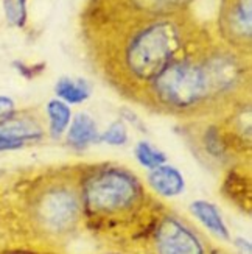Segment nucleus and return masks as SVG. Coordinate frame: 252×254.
<instances>
[{
    "instance_id": "nucleus-6",
    "label": "nucleus",
    "mask_w": 252,
    "mask_h": 254,
    "mask_svg": "<svg viewBox=\"0 0 252 254\" xmlns=\"http://www.w3.org/2000/svg\"><path fill=\"white\" fill-rule=\"evenodd\" d=\"M195 0H89L81 14L83 33L100 31L140 19L189 13Z\"/></svg>"
},
{
    "instance_id": "nucleus-13",
    "label": "nucleus",
    "mask_w": 252,
    "mask_h": 254,
    "mask_svg": "<svg viewBox=\"0 0 252 254\" xmlns=\"http://www.w3.org/2000/svg\"><path fill=\"white\" fill-rule=\"evenodd\" d=\"M72 122V109L67 103L59 98H53L46 106V124H47V136L59 140Z\"/></svg>"
},
{
    "instance_id": "nucleus-20",
    "label": "nucleus",
    "mask_w": 252,
    "mask_h": 254,
    "mask_svg": "<svg viewBox=\"0 0 252 254\" xmlns=\"http://www.w3.org/2000/svg\"><path fill=\"white\" fill-rule=\"evenodd\" d=\"M13 244V240H11L8 231L2 222V218H0V247H5V245H11Z\"/></svg>"
},
{
    "instance_id": "nucleus-5",
    "label": "nucleus",
    "mask_w": 252,
    "mask_h": 254,
    "mask_svg": "<svg viewBox=\"0 0 252 254\" xmlns=\"http://www.w3.org/2000/svg\"><path fill=\"white\" fill-rule=\"evenodd\" d=\"M215 244L192 220L167 206L129 253L134 254H210Z\"/></svg>"
},
{
    "instance_id": "nucleus-3",
    "label": "nucleus",
    "mask_w": 252,
    "mask_h": 254,
    "mask_svg": "<svg viewBox=\"0 0 252 254\" xmlns=\"http://www.w3.org/2000/svg\"><path fill=\"white\" fill-rule=\"evenodd\" d=\"M209 31L190 13L140 19L84 35L94 65L131 102Z\"/></svg>"
},
{
    "instance_id": "nucleus-2",
    "label": "nucleus",
    "mask_w": 252,
    "mask_h": 254,
    "mask_svg": "<svg viewBox=\"0 0 252 254\" xmlns=\"http://www.w3.org/2000/svg\"><path fill=\"white\" fill-rule=\"evenodd\" d=\"M80 173L81 162L0 175V218L13 244L65 254L84 231Z\"/></svg>"
},
{
    "instance_id": "nucleus-11",
    "label": "nucleus",
    "mask_w": 252,
    "mask_h": 254,
    "mask_svg": "<svg viewBox=\"0 0 252 254\" xmlns=\"http://www.w3.org/2000/svg\"><path fill=\"white\" fill-rule=\"evenodd\" d=\"M67 145L73 150H84L94 143H100V129L95 119L87 113H78L72 117V122L65 131Z\"/></svg>"
},
{
    "instance_id": "nucleus-21",
    "label": "nucleus",
    "mask_w": 252,
    "mask_h": 254,
    "mask_svg": "<svg viewBox=\"0 0 252 254\" xmlns=\"http://www.w3.org/2000/svg\"><path fill=\"white\" fill-rule=\"evenodd\" d=\"M98 254H134V253H129V251H120V250H104Z\"/></svg>"
},
{
    "instance_id": "nucleus-18",
    "label": "nucleus",
    "mask_w": 252,
    "mask_h": 254,
    "mask_svg": "<svg viewBox=\"0 0 252 254\" xmlns=\"http://www.w3.org/2000/svg\"><path fill=\"white\" fill-rule=\"evenodd\" d=\"M0 254H62V253L42 250V248H36V247H28V245L11 244V245L0 247Z\"/></svg>"
},
{
    "instance_id": "nucleus-16",
    "label": "nucleus",
    "mask_w": 252,
    "mask_h": 254,
    "mask_svg": "<svg viewBox=\"0 0 252 254\" xmlns=\"http://www.w3.org/2000/svg\"><path fill=\"white\" fill-rule=\"evenodd\" d=\"M5 19L11 27L25 28L28 20L27 0H2Z\"/></svg>"
},
{
    "instance_id": "nucleus-12",
    "label": "nucleus",
    "mask_w": 252,
    "mask_h": 254,
    "mask_svg": "<svg viewBox=\"0 0 252 254\" xmlns=\"http://www.w3.org/2000/svg\"><path fill=\"white\" fill-rule=\"evenodd\" d=\"M190 212L200 223H202L210 233L223 240H231V233L224 223V220L218 211V207L205 200H196L190 204Z\"/></svg>"
},
{
    "instance_id": "nucleus-15",
    "label": "nucleus",
    "mask_w": 252,
    "mask_h": 254,
    "mask_svg": "<svg viewBox=\"0 0 252 254\" xmlns=\"http://www.w3.org/2000/svg\"><path fill=\"white\" fill-rule=\"evenodd\" d=\"M134 156L137 162L147 170L157 169L160 165L167 164V154L147 140L137 142V145L134 147Z\"/></svg>"
},
{
    "instance_id": "nucleus-17",
    "label": "nucleus",
    "mask_w": 252,
    "mask_h": 254,
    "mask_svg": "<svg viewBox=\"0 0 252 254\" xmlns=\"http://www.w3.org/2000/svg\"><path fill=\"white\" fill-rule=\"evenodd\" d=\"M100 142L112 147H123L129 142V131L123 119H117L103 132H100Z\"/></svg>"
},
{
    "instance_id": "nucleus-1",
    "label": "nucleus",
    "mask_w": 252,
    "mask_h": 254,
    "mask_svg": "<svg viewBox=\"0 0 252 254\" xmlns=\"http://www.w3.org/2000/svg\"><path fill=\"white\" fill-rule=\"evenodd\" d=\"M251 102V57L218 41L213 31L170 63L134 103L179 122L216 120Z\"/></svg>"
},
{
    "instance_id": "nucleus-8",
    "label": "nucleus",
    "mask_w": 252,
    "mask_h": 254,
    "mask_svg": "<svg viewBox=\"0 0 252 254\" xmlns=\"http://www.w3.org/2000/svg\"><path fill=\"white\" fill-rule=\"evenodd\" d=\"M215 36L229 49L251 57L252 0H221Z\"/></svg>"
},
{
    "instance_id": "nucleus-10",
    "label": "nucleus",
    "mask_w": 252,
    "mask_h": 254,
    "mask_svg": "<svg viewBox=\"0 0 252 254\" xmlns=\"http://www.w3.org/2000/svg\"><path fill=\"white\" fill-rule=\"evenodd\" d=\"M147 186L156 196L173 198L184 192L185 180L179 169L170 164H163L157 169L148 170Z\"/></svg>"
},
{
    "instance_id": "nucleus-22",
    "label": "nucleus",
    "mask_w": 252,
    "mask_h": 254,
    "mask_svg": "<svg viewBox=\"0 0 252 254\" xmlns=\"http://www.w3.org/2000/svg\"><path fill=\"white\" fill-rule=\"evenodd\" d=\"M210 254H234V253H231V251H227V250H224V248H221V247H216V245H215V248L212 250Z\"/></svg>"
},
{
    "instance_id": "nucleus-19",
    "label": "nucleus",
    "mask_w": 252,
    "mask_h": 254,
    "mask_svg": "<svg viewBox=\"0 0 252 254\" xmlns=\"http://www.w3.org/2000/svg\"><path fill=\"white\" fill-rule=\"evenodd\" d=\"M16 103L11 97L8 95H0V120L9 117L16 111Z\"/></svg>"
},
{
    "instance_id": "nucleus-7",
    "label": "nucleus",
    "mask_w": 252,
    "mask_h": 254,
    "mask_svg": "<svg viewBox=\"0 0 252 254\" xmlns=\"http://www.w3.org/2000/svg\"><path fill=\"white\" fill-rule=\"evenodd\" d=\"M181 132L190 143L193 151L207 165H216L227 170L235 164H240L224 137L220 120H198V122H182Z\"/></svg>"
},
{
    "instance_id": "nucleus-4",
    "label": "nucleus",
    "mask_w": 252,
    "mask_h": 254,
    "mask_svg": "<svg viewBox=\"0 0 252 254\" xmlns=\"http://www.w3.org/2000/svg\"><path fill=\"white\" fill-rule=\"evenodd\" d=\"M84 231L104 250L131 251L168 204L117 162H81Z\"/></svg>"
},
{
    "instance_id": "nucleus-14",
    "label": "nucleus",
    "mask_w": 252,
    "mask_h": 254,
    "mask_svg": "<svg viewBox=\"0 0 252 254\" xmlns=\"http://www.w3.org/2000/svg\"><path fill=\"white\" fill-rule=\"evenodd\" d=\"M54 92L59 100L70 105H81L89 100L92 95V86L89 81L83 78H70V76H61L54 84Z\"/></svg>"
},
{
    "instance_id": "nucleus-9",
    "label": "nucleus",
    "mask_w": 252,
    "mask_h": 254,
    "mask_svg": "<svg viewBox=\"0 0 252 254\" xmlns=\"http://www.w3.org/2000/svg\"><path fill=\"white\" fill-rule=\"evenodd\" d=\"M223 193L243 214H251V162H240L224 170Z\"/></svg>"
}]
</instances>
